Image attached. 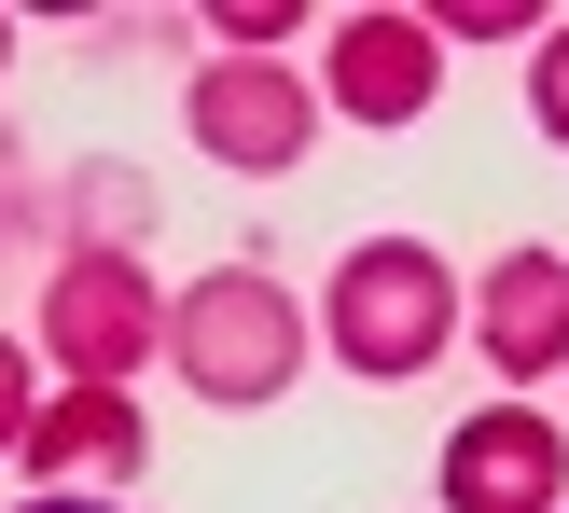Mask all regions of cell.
Returning <instances> with one entry per match:
<instances>
[{
    "instance_id": "obj_8",
    "label": "cell",
    "mask_w": 569,
    "mask_h": 513,
    "mask_svg": "<svg viewBox=\"0 0 569 513\" xmlns=\"http://www.w3.org/2000/svg\"><path fill=\"white\" fill-rule=\"evenodd\" d=\"M472 348L500 361V389L569 375V250H500L472 292Z\"/></svg>"
},
{
    "instance_id": "obj_11",
    "label": "cell",
    "mask_w": 569,
    "mask_h": 513,
    "mask_svg": "<svg viewBox=\"0 0 569 513\" xmlns=\"http://www.w3.org/2000/svg\"><path fill=\"white\" fill-rule=\"evenodd\" d=\"M515 28H528V0H445L431 42H515Z\"/></svg>"
},
{
    "instance_id": "obj_9",
    "label": "cell",
    "mask_w": 569,
    "mask_h": 513,
    "mask_svg": "<svg viewBox=\"0 0 569 513\" xmlns=\"http://www.w3.org/2000/svg\"><path fill=\"white\" fill-rule=\"evenodd\" d=\"M528 125H542L556 153H569V14L542 28V42H528Z\"/></svg>"
},
{
    "instance_id": "obj_10",
    "label": "cell",
    "mask_w": 569,
    "mask_h": 513,
    "mask_svg": "<svg viewBox=\"0 0 569 513\" xmlns=\"http://www.w3.org/2000/svg\"><path fill=\"white\" fill-rule=\"evenodd\" d=\"M209 42L222 56H278L292 42V0H209Z\"/></svg>"
},
{
    "instance_id": "obj_7",
    "label": "cell",
    "mask_w": 569,
    "mask_h": 513,
    "mask_svg": "<svg viewBox=\"0 0 569 513\" xmlns=\"http://www.w3.org/2000/svg\"><path fill=\"white\" fill-rule=\"evenodd\" d=\"M28 486H70V500H111L139 486V459H153V416L126 403V389H56L42 416H28Z\"/></svg>"
},
{
    "instance_id": "obj_13",
    "label": "cell",
    "mask_w": 569,
    "mask_h": 513,
    "mask_svg": "<svg viewBox=\"0 0 569 513\" xmlns=\"http://www.w3.org/2000/svg\"><path fill=\"white\" fill-rule=\"evenodd\" d=\"M14 513H126V500H70V486H28Z\"/></svg>"
},
{
    "instance_id": "obj_5",
    "label": "cell",
    "mask_w": 569,
    "mask_h": 513,
    "mask_svg": "<svg viewBox=\"0 0 569 513\" xmlns=\"http://www.w3.org/2000/svg\"><path fill=\"white\" fill-rule=\"evenodd\" d=\"M445 513H569V431L528 403H487L445 431Z\"/></svg>"
},
{
    "instance_id": "obj_6",
    "label": "cell",
    "mask_w": 569,
    "mask_h": 513,
    "mask_svg": "<svg viewBox=\"0 0 569 513\" xmlns=\"http://www.w3.org/2000/svg\"><path fill=\"white\" fill-rule=\"evenodd\" d=\"M431 98H445L431 14H333V42H320V111H348V125H417Z\"/></svg>"
},
{
    "instance_id": "obj_14",
    "label": "cell",
    "mask_w": 569,
    "mask_h": 513,
    "mask_svg": "<svg viewBox=\"0 0 569 513\" xmlns=\"http://www.w3.org/2000/svg\"><path fill=\"white\" fill-rule=\"evenodd\" d=\"M0 56H14V14H0Z\"/></svg>"
},
{
    "instance_id": "obj_2",
    "label": "cell",
    "mask_w": 569,
    "mask_h": 513,
    "mask_svg": "<svg viewBox=\"0 0 569 513\" xmlns=\"http://www.w3.org/2000/svg\"><path fill=\"white\" fill-rule=\"evenodd\" d=\"M320 348L348 361V375H376V389L431 375V361L459 348V278H445V250L431 237H361L348 264L320 278Z\"/></svg>"
},
{
    "instance_id": "obj_3",
    "label": "cell",
    "mask_w": 569,
    "mask_h": 513,
    "mask_svg": "<svg viewBox=\"0 0 569 513\" xmlns=\"http://www.w3.org/2000/svg\"><path fill=\"white\" fill-rule=\"evenodd\" d=\"M42 361L56 389H126L139 361H167V292L126 237H83L42 264Z\"/></svg>"
},
{
    "instance_id": "obj_4",
    "label": "cell",
    "mask_w": 569,
    "mask_h": 513,
    "mask_svg": "<svg viewBox=\"0 0 569 513\" xmlns=\"http://www.w3.org/2000/svg\"><path fill=\"white\" fill-rule=\"evenodd\" d=\"M181 139L237 181H292L320 153V83H292V56H209L181 83Z\"/></svg>"
},
{
    "instance_id": "obj_1",
    "label": "cell",
    "mask_w": 569,
    "mask_h": 513,
    "mask_svg": "<svg viewBox=\"0 0 569 513\" xmlns=\"http://www.w3.org/2000/svg\"><path fill=\"white\" fill-rule=\"evenodd\" d=\"M306 348H320V305H292V278H264V264H209L167 305V361H181V389L222 403V416L292 403Z\"/></svg>"
},
{
    "instance_id": "obj_12",
    "label": "cell",
    "mask_w": 569,
    "mask_h": 513,
    "mask_svg": "<svg viewBox=\"0 0 569 513\" xmlns=\"http://www.w3.org/2000/svg\"><path fill=\"white\" fill-rule=\"evenodd\" d=\"M28 416H42V389H28V348H14V333H0V459H14V444H28Z\"/></svg>"
}]
</instances>
